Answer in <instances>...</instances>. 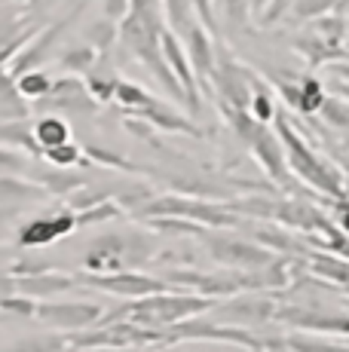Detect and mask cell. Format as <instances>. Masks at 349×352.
Returning <instances> with one entry per match:
<instances>
[{"label": "cell", "instance_id": "6da1fadb", "mask_svg": "<svg viewBox=\"0 0 349 352\" xmlns=\"http://www.w3.org/2000/svg\"><path fill=\"white\" fill-rule=\"evenodd\" d=\"M221 300H212V297L203 294H190V291H166V294H153V297H141V300H129L123 307L104 313V319L98 328L113 322H135L141 328L159 331V334H169L178 324L199 319L205 313H214Z\"/></svg>", "mask_w": 349, "mask_h": 352}, {"label": "cell", "instance_id": "7a4b0ae2", "mask_svg": "<svg viewBox=\"0 0 349 352\" xmlns=\"http://www.w3.org/2000/svg\"><path fill=\"white\" fill-rule=\"evenodd\" d=\"M276 132H279L282 144H285L288 166H291L294 178H300L306 187H313L315 193L328 196V199H349V190L344 184L340 168L331 166L322 153H315V147L291 126L288 113H279L276 117Z\"/></svg>", "mask_w": 349, "mask_h": 352}, {"label": "cell", "instance_id": "3957f363", "mask_svg": "<svg viewBox=\"0 0 349 352\" xmlns=\"http://www.w3.org/2000/svg\"><path fill=\"white\" fill-rule=\"evenodd\" d=\"M138 221H153V218H178L190 221L205 230H236L245 227V221L236 212H230L227 202H209L199 196H184V193H163L153 196L144 208L135 212Z\"/></svg>", "mask_w": 349, "mask_h": 352}, {"label": "cell", "instance_id": "277c9868", "mask_svg": "<svg viewBox=\"0 0 349 352\" xmlns=\"http://www.w3.org/2000/svg\"><path fill=\"white\" fill-rule=\"evenodd\" d=\"M153 261L150 245L141 236H102L89 245V252L83 254V267L92 276H113V273H126V270H141Z\"/></svg>", "mask_w": 349, "mask_h": 352}, {"label": "cell", "instance_id": "5b68a950", "mask_svg": "<svg viewBox=\"0 0 349 352\" xmlns=\"http://www.w3.org/2000/svg\"><path fill=\"white\" fill-rule=\"evenodd\" d=\"M203 242L209 245V254L221 267L236 270V273H260V270H267L276 261V252L264 248L251 236H233L224 233V230H209L203 236Z\"/></svg>", "mask_w": 349, "mask_h": 352}, {"label": "cell", "instance_id": "8992f818", "mask_svg": "<svg viewBox=\"0 0 349 352\" xmlns=\"http://www.w3.org/2000/svg\"><path fill=\"white\" fill-rule=\"evenodd\" d=\"M172 343H230L251 352H267V337L254 334L251 328H236V324H221L214 319H190L166 334V346Z\"/></svg>", "mask_w": 349, "mask_h": 352}, {"label": "cell", "instance_id": "52a82bcc", "mask_svg": "<svg viewBox=\"0 0 349 352\" xmlns=\"http://www.w3.org/2000/svg\"><path fill=\"white\" fill-rule=\"evenodd\" d=\"M279 324H288L294 331L325 337H349V313L334 307H300V303H279L276 313Z\"/></svg>", "mask_w": 349, "mask_h": 352}, {"label": "cell", "instance_id": "ba28073f", "mask_svg": "<svg viewBox=\"0 0 349 352\" xmlns=\"http://www.w3.org/2000/svg\"><path fill=\"white\" fill-rule=\"evenodd\" d=\"M83 285H92L98 291H107L113 297H123L129 300H141V297H153V294H166V291H174L166 279L153 273H141V270H126V273H113V276H92V273H80L77 276Z\"/></svg>", "mask_w": 349, "mask_h": 352}, {"label": "cell", "instance_id": "9c48e42d", "mask_svg": "<svg viewBox=\"0 0 349 352\" xmlns=\"http://www.w3.org/2000/svg\"><path fill=\"white\" fill-rule=\"evenodd\" d=\"M104 319V309L92 300H46L37 307V322L56 328L62 334L74 331H92Z\"/></svg>", "mask_w": 349, "mask_h": 352}, {"label": "cell", "instance_id": "30bf717a", "mask_svg": "<svg viewBox=\"0 0 349 352\" xmlns=\"http://www.w3.org/2000/svg\"><path fill=\"white\" fill-rule=\"evenodd\" d=\"M279 300L264 291H248V294H236L230 300L218 303V309L212 313L214 322L221 324H236V328H251V324H267L276 322Z\"/></svg>", "mask_w": 349, "mask_h": 352}, {"label": "cell", "instance_id": "8fae6325", "mask_svg": "<svg viewBox=\"0 0 349 352\" xmlns=\"http://www.w3.org/2000/svg\"><path fill=\"white\" fill-rule=\"evenodd\" d=\"M77 276L65 273H37V276H3V297H31L37 303H46L49 297H62L77 288Z\"/></svg>", "mask_w": 349, "mask_h": 352}, {"label": "cell", "instance_id": "7c38bea8", "mask_svg": "<svg viewBox=\"0 0 349 352\" xmlns=\"http://www.w3.org/2000/svg\"><path fill=\"white\" fill-rule=\"evenodd\" d=\"M248 151H251V157L260 162V168L267 172V178L273 181V184H279L282 190H291V166H288V153H285V144H282L279 132L270 126H264L258 132V138L248 144Z\"/></svg>", "mask_w": 349, "mask_h": 352}, {"label": "cell", "instance_id": "4fadbf2b", "mask_svg": "<svg viewBox=\"0 0 349 352\" xmlns=\"http://www.w3.org/2000/svg\"><path fill=\"white\" fill-rule=\"evenodd\" d=\"M77 230V214L71 208H56L49 214H40V218H31L28 224L19 230V248H43L52 245V242L65 239L68 233Z\"/></svg>", "mask_w": 349, "mask_h": 352}, {"label": "cell", "instance_id": "5bb4252c", "mask_svg": "<svg viewBox=\"0 0 349 352\" xmlns=\"http://www.w3.org/2000/svg\"><path fill=\"white\" fill-rule=\"evenodd\" d=\"M71 22H74V16L62 19V22H52V25H46V28L40 31L37 37L31 40V43L25 46V50L19 52V56L12 58L10 65H3V80H19V77H25V74L37 71V65L46 58V52L52 50V43H56L58 37H62L65 28H68Z\"/></svg>", "mask_w": 349, "mask_h": 352}, {"label": "cell", "instance_id": "9a60e30c", "mask_svg": "<svg viewBox=\"0 0 349 352\" xmlns=\"http://www.w3.org/2000/svg\"><path fill=\"white\" fill-rule=\"evenodd\" d=\"M178 37H181V43H184L187 56H190V65H193V71H196L199 83L209 86V80L214 77V67H218V50H214L209 28H205L199 19H193Z\"/></svg>", "mask_w": 349, "mask_h": 352}, {"label": "cell", "instance_id": "2e32d148", "mask_svg": "<svg viewBox=\"0 0 349 352\" xmlns=\"http://www.w3.org/2000/svg\"><path fill=\"white\" fill-rule=\"evenodd\" d=\"M37 107H49V111H68V113H95L98 101L92 98L86 80L77 77H58L52 92L43 101H37Z\"/></svg>", "mask_w": 349, "mask_h": 352}, {"label": "cell", "instance_id": "e0dca14e", "mask_svg": "<svg viewBox=\"0 0 349 352\" xmlns=\"http://www.w3.org/2000/svg\"><path fill=\"white\" fill-rule=\"evenodd\" d=\"M163 56H166V62H169L172 74L178 77L181 89H184L187 107H190V111H199V77H196V71H193L190 56H187L181 37L169 28H166V34H163Z\"/></svg>", "mask_w": 349, "mask_h": 352}, {"label": "cell", "instance_id": "ac0fdd59", "mask_svg": "<svg viewBox=\"0 0 349 352\" xmlns=\"http://www.w3.org/2000/svg\"><path fill=\"white\" fill-rule=\"evenodd\" d=\"M129 117L135 120H144L147 126L159 129V132H174V135H187V138H199L203 135V129L193 126L187 117H181L178 111H172V104H166V101H153V104H147L144 111H135L129 113Z\"/></svg>", "mask_w": 349, "mask_h": 352}, {"label": "cell", "instance_id": "d6986e66", "mask_svg": "<svg viewBox=\"0 0 349 352\" xmlns=\"http://www.w3.org/2000/svg\"><path fill=\"white\" fill-rule=\"evenodd\" d=\"M291 46L304 56V62L313 67H334V65H340L344 58H349V52L344 50V46H331V43H325L322 37H315V34L310 28H304L297 34V37L291 40Z\"/></svg>", "mask_w": 349, "mask_h": 352}, {"label": "cell", "instance_id": "ffe728a7", "mask_svg": "<svg viewBox=\"0 0 349 352\" xmlns=\"http://www.w3.org/2000/svg\"><path fill=\"white\" fill-rule=\"evenodd\" d=\"M227 206H230V212L245 214V218H251V221H276L279 218L282 196L251 193V196H243V199H230Z\"/></svg>", "mask_w": 349, "mask_h": 352}, {"label": "cell", "instance_id": "44dd1931", "mask_svg": "<svg viewBox=\"0 0 349 352\" xmlns=\"http://www.w3.org/2000/svg\"><path fill=\"white\" fill-rule=\"evenodd\" d=\"M31 132H34L37 144L43 147V151H56V147L62 144H71V126L65 123L62 117H40L34 126H31Z\"/></svg>", "mask_w": 349, "mask_h": 352}, {"label": "cell", "instance_id": "7402d4cb", "mask_svg": "<svg viewBox=\"0 0 349 352\" xmlns=\"http://www.w3.org/2000/svg\"><path fill=\"white\" fill-rule=\"evenodd\" d=\"M291 352H349V343L331 340L325 334H306V331H294V334L282 337Z\"/></svg>", "mask_w": 349, "mask_h": 352}, {"label": "cell", "instance_id": "603a6c76", "mask_svg": "<svg viewBox=\"0 0 349 352\" xmlns=\"http://www.w3.org/2000/svg\"><path fill=\"white\" fill-rule=\"evenodd\" d=\"M0 190H3V202H43L52 196L37 181H19L16 175H3L0 178Z\"/></svg>", "mask_w": 349, "mask_h": 352}, {"label": "cell", "instance_id": "cb8c5ba5", "mask_svg": "<svg viewBox=\"0 0 349 352\" xmlns=\"http://www.w3.org/2000/svg\"><path fill=\"white\" fill-rule=\"evenodd\" d=\"M31 113V104H25V96L19 92L16 80H3V96H0V123H25Z\"/></svg>", "mask_w": 349, "mask_h": 352}, {"label": "cell", "instance_id": "d4e9b609", "mask_svg": "<svg viewBox=\"0 0 349 352\" xmlns=\"http://www.w3.org/2000/svg\"><path fill=\"white\" fill-rule=\"evenodd\" d=\"M86 86H89V92H92V98L98 101V104H107V101H113L117 98V86H120V77H117V71H113L107 62H98L95 65V71L86 77Z\"/></svg>", "mask_w": 349, "mask_h": 352}, {"label": "cell", "instance_id": "484cf974", "mask_svg": "<svg viewBox=\"0 0 349 352\" xmlns=\"http://www.w3.org/2000/svg\"><path fill=\"white\" fill-rule=\"evenodd\" d=\"M315 37H322L325 43H331V46H344V40H346V28H349V19L346 16H337V12H328V16H322V19H315V22L306 25Z\"/></svg>", "mask_w": 349, "mask_h": 352}, {"label": "cell", "instance_id": "4316f807", "mask_svg": "<svg viewBox=\"0 0 349 352\" xmlns=\"http://www.w3.org/2000/svg\"><path fill=\"white\" fill-rule=\"evenodd\" d=\"M98 62H102V58H98V52L92 50V46H77V50L65 52L62 62H58V67H62V71H68V74H74V77H80V74H83V77H89V74L95 71Z\"/></svg>", "mask_w": 349, "mask_h": 352}, {"label": "cell", "instance_id": "83f0119b", "mask_svg": "<svg viewBox=\"0 0 349 352\" xmlns=\"http://www.w3.org/2000/svg\"><path fill=\"white\" fill-rule=\"evenodd\" d=\"M120 40V25L111 22V19H102V22H92L89 31H86V46H92V50L98 52V56H104L107 50H111L113 43Z\"/></svg>", "mask_w": 349, "mask_h": 352}, {"label": "cell", "instance_id": "f1b7e54d", "mask_svg": "<svg viewBox=\"0 0 349 352\" xmlns=\"http://www.w3.org/2000/svg\"><path fill=\"white\" fill-rule=\"evenodd\" d=\"M0 138H3V147H12V144H19L22 151H28L34 160L40 157H46V151L37 144V138H34V132H25V126H19V123H6L3 129H0Z\"/></svg>", "mask_w": 349, "mask_h": 352}, {"label": "cell", "instance_id": "f546056e", "mask_svg": "<svg viewBox=\"0 0 349 352\" xmlns=\"http://www.w3.org/2000/svg\"><path fill=\"white\" fill-rule=\"evenodd\" d=\"M117 101L120 107H123V113L129 117V113H135V111H144L147 104H153V96H147L141 86H135V83H126V80H120V86H117Z\"/></svg>", "mask_w": 349, "mask_h": 352}, {"label": "cell", "instance_id": "4dcf8cb0", "mask_svg": "<svg viewBox=\"0 0 349 352\" xmlns=\"http://www.w3.org/2000/svg\"><path fill=\"white\" fill-rule=\"evenodd\" d=\"M251 117L258 120V123H270V120L279 117L276 111V101H273V92L270 86H267V80L258 77V83H254V98H251Z\"/></svg>", "mask_w": 349, "mask_h": 352}, {"label": "cell", "instance_id": "1f68e13d", "mask_svg": "<svg viewBox=\"0 0 349 352\" xmlns=\"http://www.w3.org/2000/svg\"><path fill=\"white\" fill-rule=\"evenodd\" d=\"M16 86H19V92H22L25 98L43 101V98L52 92V86H56V80H52L49 74H43V71H40V67H37V71H31V74H25V77H19V80H16Z\"/></svg>", "mask_w": 349, "mask_h": 352}, {"label": "cell", "instance_id": "d6a6232c", "mask_svg": "<svg viewBox=\"0 0 349 352\" xmlns=\"http://www.w3.org/2000/svg\"><path fill=\"white\" fill-rule=\"evenodd\" d=\"M6 352H74L68 334H52V337H34V340H22Z\"/></svg>", "mask_w": 349, "mask_h": 352}, {"label": "cell", "instance_id": "836d02e7", "mask_svg": "<svg viewBox=\"0 0 349 352\" xmlns=\"http://www.w3.org/2000/svg\"><path fill=\"white\" fill-rule=\"evenodd\" d=\"M214 10L233 25V28L245 31L251 28L248 25V16H251V0H214Z\"/></svg>", "mask_w": 349, "mask_h": 352}, {"label": "cell", "instance_id": "e575fe53", "mask_svg": "<svg viewBox=\"0 0 349 352\" xmlns=\"http://www.w3.org/2000/svg\"><path fill=\"white\" fill-rule=\"evenodd\" d=\"M319 117L325 120L331 129L349 135V101H344L340 96H328V101H325V107H322Z\"/></svg>", "mask_w": 349, "mask_h": 352}, {"label": "cell", "instance_id": "d590c367", "mask_svg": "<svg viewBox=\"0 0 349 352\" xmlns=\"http://www.w3.org/2000/svg\"><path fill=\"white\" fill-rule=\"evenodd\" d=\"M117 218H123V206H120L117 199H107V202H102V206L89 208V212H80L77 214V230L92 227V224H104V221H117Z\"/></svg>", "mask_w": 349, "mask_h": 352}, {"label": "cell", "instance_id": "8d00e7d4", "mask_svg": "<svg viewBox=\"0 0 349 352\" xmlns=\"http://www.w3.org/2000/svg\"><path fill=\"white\" fill-rule=\"evenodd\" d=\"M83 153H86V160H89V162H98V166H104V168H120V172H141L135 162L117 157V153L104 151V147H98V144H86Z\"/></svg>", "mask_w": 349, "mask_h": 352}, {"label": "cell", "instance_id": "74e56055", "mask_svg": "<svg viewBox=\"0 0 349 352\" xmlns=\"http://www.w3.org/2000/svg\"><path fill=\"white\" fill-rule=\"evenodd\" d=\"M37 300H31V297H0V309H3L6 316H16V319H37Z\"/></svg>", "mask_w": 349, "mask_h": 352}, {"label": "cell", "instance_id": "f35d334b", "mask_svg": "<svg viewBox=\"0 0 349 352\" xmlns=\"http://www.w3.org/2000/svg\"><path fill=\"white\" fill-rule=\"evenodd\" d=\"M46 160H49L56 168H71L83 160V147H77L71 141V144H62V147H56V151H46Z\"/></svg>", "mask_w": 349, "mask_h": 352}, {"label": "cell", "instance_id": "ab89813d", "mask_svg": "<svg viewBox=\"0 0 349 352\" xmlns=\"http://www.w3.org/2000/svg\"><path fill=\"white\" fill-rule=\"evenodd\" d=\"M291 10H294V0H270L267 12L258 19V22H260V25H276V22H282L285 16H291Z\"/></svg>", "mask_w": 349, "mask_h": 352}, {"label": "cell", "instance_id": "60d3db41", "mask_svg": "<svg viewBox=\"0 0 349 352\" xmlns=\"http://www.w3.org/2000/svg\"><path fill=\"white\" fill-rule=\"evenodd\" d=\"M102 10H104V19L123 25V19L132 12V0H102Z\"/></svg>", "mask_w": 349, "mask_h": 352}, {"label": "cell", "instance_id": "b9f144b4", "mask_svg": "<svg viewBox=\"0 0 349 352\" xmlns=\"http://www.w3.org/2000/svg\"><path fill=\"white\" fill-rule=\"evenodd\" d=\"M331 74H334V80H337V83H349V62H346V65H344V62L334 65Z\"/></svg>", "mask_w": 349, "mask_h": 352}, {"label": "cell", "instance_id": "7bdbcfd3", "mask_svg": "<svg viewBox=\"0 0 349 352\" xmlns=\"http://www.w3.org/2000/svg\"><path fill=\"white\" fill-rule=\"evenodd\" d=\"M267 352H291L282 337H267Z\"/></svg>", "mask_w": 349, "mask_h": 352}, {"label": "cell", "instance_id": "ee69618b", "mask_svg": "<svg viewBox=\"0 0 349 352\" xmlns=\"http://www.w3.org/2000/svg\"><path fill=\"white\" fill-rule=\"evenodd\" d=\"M334 86H337V96L344 101H349V83H337V80H334Z\"/></svg>", "mask_w": 349, "mask_h": 352}, {"label": "cell", "instance_id": "f6af8a7d", "mask_svg": "<svg viewBox=\"0 0 349 352\" xmlns=\"http://www.w3.org/2000/svg\"><path fill=\"white\" fill-rule=\"evenodd\" d=\"M16 3H22V6H34V3H40V0H16Z\"/></svg>", "mask_w": 349, "mask_h": 352}]
</instances>
